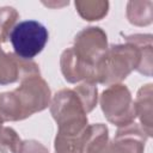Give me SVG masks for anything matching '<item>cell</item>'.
Here are the masks:
<instances>
[{
	"instance_id": "12",
	"label": "cell",
	"mask_w": 153,
	"mask_h": 153,
	"mask_svg": "<svg viewBox=\"0 0 153 153\" xmlns=\"http://www.w3.org/2000/svg\"><path fill=\"white\" fill-rule=\"evenodd\" d=\"M126 14L131 25L147 26L153 22V2L151 0L128 1Z\"/></svg>"
},
{
	"instance_id": "4",
	"label": "cell",
	"mask_w": 153,
	"mask_h": 153,
	"mask_svg": "<svg viewBox=\"0 0 153 153\" xmlns=\"http://www.w3.org/2000/svg\"><path fill=\"white\" fill-rule=\"evenodd\" d=\"M49 39L47 27L37 20L19 22L10 35L14 54L24 60H32L45 47Z\"/></svg>"
},
{
	"instance_id": "11",
	"label": "cell",
	"mask_w": 153,
	"mask_h": 153,
	"mask_svg": "<svg viewBox=\"0 0 153 153\" xmlns=\"http://www.w3.org/2000/svg\"><path fill=\"white\" fill-rule=\"evenodd\" d=\"M81 139L82 153H102L109 142V129L103 123L88 124Z\"/></svg>"
},
{
	"instance_id": "7",
	"label": "cell",
	"mask_w": 153,
	"mask_h": 153,
	"mask_svg": "<svg viewBox=\"0 0 153 153\" xmlns=\"http://www.w3.org/2000/svg\"><path fill=\"white\" fill-rule=\"evenodd\" d=\"M148 136L139 123L118 127L115 137L108 142L102 153H143Z\"/></svg>"
},
{
	"instance_id": "6",
	"label": "cell",
	"mask_w": 153,
	"mask_h": 153,
	"mask_svg": "<svg viewBox=\"0 0 153 153\" xmlns=\"http://www.w3.org/2000/svg\"><path fill=\"white\" fill-rule=\"evenodd\" d=\"M72 48L80 60L97 69V65L109 48L108 36L99 26H88L75 35Z\"/></svg>"
},
{
	"instance_id": "14",
	"label": "cell",
	"mask_w": 153,
	"mask_h": 153,
	"mask_svg": "<svg viewBox=\"0 0 153 153\" xmlns=\"http://www.w3.org/2000/svg\"><path fill=\"white\" fill-rule=\"evenodd\" d=\"M0 118L4 122L25 120L20 103L13 91L0 93Z\"/></svg>"
},
{
	"instance_id": "18",
	"label": "cell",
	"mask_w": 153,
	"mask_h": 153,
	"mask_svg": "<svg viewBox=\"0 0 153 153\" xmlns=\"http://www.w3.org/2000/svg\"><path fill=\"white\" fill-rule=\"evenodd\" d=\"M22 139L11 127H4L0 134V153H20Z\"/></svg>"
},
{
	"instance_id": "13",
	"label": "cell",
	"mask_w": 153,
	"mask_h": 153,
	"mask_svg": "<svg viewBox=\"0 0 153 153\" xmlns=\"http://www.w3.org/2000/svg\"><path fill=\"white\" fill-rule=\"evenodd\" d=\"M74 6L79 16L87 22L100 20L109 12V1L106 0H76Z\"/></svg>"
},
{
	"instance_id": "3",
	"label": "cell",
	"mask_w": 153,
	"mask_h": 153,
	"mask_svg": "<svg viewBox=\"0 0 153 153\" xmlns=\"http://www.w3.org/2000/svg\"><path fill=\"white\" fill-rule=\"evenodd\" d=\"M99 104L104 117L117 128L130 124L136 118L134 99L123 84L108 86L99 97Z\"/></svg>"
},
{
	"instance_id": "2",
	"label": "cell",
	"mask_w": 153,
	"mask_h": 153,
	"mask_svg": "<svg viewBox=\"0 0 153 153\" xmlns=\"http://www.w3.org/2000/svg\"><path fill=\"white\" fill-rule=\"evenodd\" d=\"M49 108L60 134L81 135L88 126L87 114L74 90H59L53 96Z\"/></svg>"
},
{
	"instance_id": "8",
	"label": "cell",
	"mask_w": 153,
	"mask_h": 153,
	"mask_svg": "<svg viewBox=\"0 0 153 153\" xmlns=\"http://www.w3.org/2000/svg\"><path fill=\"white\" fill-rule=\"evenodd\" d=\"M37 75H41V71L35 61L20 59L14 53H5L0 42V85H10Z\"/></svg>"
},
{
	"instance_id": "5",
	"label": "cell",
	"mask_w": 153,
	"mask_h": 153,
	"mask_svg": "<svg viewBox=\"0 0 153 153\" xmlns=\"http://www.w3.org/2000/svg\"><path fill=\"white\" fill-rule=\"evenodd\" d=\"M19 82V86L13 92L20 103L25 118L43 111L50 105L51 91L48 82L41 75L25 78Z\"/></svg>"
},
{
	"instance_id": "17",
	"label": "cell",
	"mask_w": 153,
	"mask_h": 153,
	"mask_svg": "<svg viewBox=\"0 0 153 153\" xmlns=\"http://www.w3.org/2000/svg\"><path fill=\"white\" fill-rule=\"evenodd\" d=\"M81 135L74 136V135H63L57 133L54 140L55 153H82Z\"/></svg>"
},
{
	"instance_id": "10",
	"label": "cell",
	"mask_w": 153,
	"mask_h": 153,
	"mask_svg": "<svg viewBox=\"0 0 153 153\" xmlns=\"http://www.w3.org/2000/svg\"><path fill=\"white\" fill-rule=\"evenodd\" d=\"M135 114L140 121L141 128L148 137L153 135V85L146 84L141 86L134 100Z\"/></svg>"
},
{
	"instance_id": "16",
	"label": "cell",
	"mask_w": 153,
	"mask_h": 153,
	"mask_svg": "<svg viewBox=\"0 0 153 153\" xmlns=\"http://www.w3.org/2000/svg\"><path fill=\"white\" fill-rule=\"evenodd\" d=\"M19 19L18 11L12 6L0 7V42L5 43L10 39V35Z\"/></svg>"
},
{
	"instance_id": "1",
	"label": "cell",
	"mask_w": 153,
	"mask_h": 153,
	"mask_svg": "<svg viewBox=\"0 0 153 153\" xmlns=\"http://www.w3.org/2000/svg\"><path fill=\"white\" fill-rule=\"evenodd\" d=\"M126 43L109 45L96 69L97 84L105 86L121 84L133 71L152 76L153 37L151 33L124 36Z\"/></svg>"
},
{
	"instance_id": "15",
	"label": "cell",
	"mask_w": 153,
	"mask_h": 153,
	"mask_svg": "<svg viewBox=\"0 0 153 153\" xmlns=\"http://www.w3.org/2000/svg\"><path fill=\"white\" fill-rule=\"evenodd\" d=\"M74 92L79 97L86 114L91 112L98 103V88L93 81H81L74 88Z\"/></svg>"
},
{
	"instance_id": "20",
	"label": "cell",
	"mask_w": 153,
	"mask_h": 153,
	"mask_svg": "<svg viewBox=\"0 0 153 153\" xmlns=\"http://www.w3.org/2000/svg\"><path fill=\"white\" fill-rule=\"evenodd\" d=\"M2 124H4V121L0 118V134H1V130H2V128H4V127H2Z\"/></svg>"
},
{
	"instance_id": "9",
	"label": "cell",
	"mask_w": 153,
	"mask_h": 153,
	"mask_svg": "<svg viewBox=\"0 0 153 153\" xmlns=\"http://www.w3.org/2000/svg\"><path fill=\"white\" fill-rule=\"evenodd\" d=\"M60 68L67 82L76 84L81 81H93L97 84L96 68L80 60L72 47L62 51L60 56Z\"/></svg>"
},
{
	"instance_id": "19",
	"label": "cell",
	"mask_w": 153,
	"mask_h": 153,
	"mask_svg": "<svg viewBox=\"0 0 153 153\" xmlns=\"http://www.w3.org/2000/svg\"><path fill=\"white\" fill-rule=\"evenodd\" d=\"M20 153H50L49 149L37 140H24Z\"/></svg>"
}]
</instances>
